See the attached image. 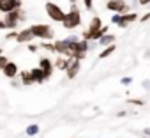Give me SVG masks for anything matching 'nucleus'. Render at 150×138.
<instances>
[{
  "label": "nucleus",
  "instance_id": "obj_6",
  "mask_svg": "<svg viewBox=\"0 0 150 138\" xmlns=\"http://www.w3.org/2000/svg\"><path fill=\"white\" fill-rule=\"evenodd\" d=\"M88 41L87 39H80L76 44H72V57L78 58V60H83L87 57V51H88Z\"/></svg>",
  "mask_w": 150,
  "mask_h": 138
},
{
  "label": "nucleus",
  "instance_id": "obj_31",
  "mask_svg": "<svg viewBox=\"0 0 150 138\" xmlns=\"http://www.w3.org/2000/svg\"><path fill=\"white\" fill-rule=\"evenodd\" d=\"M138 2H139V6H148L150 0H138Z\"/></svg>",
  "mask_w": 150,
  "mask_h": 138
},
{
  "label": "nucleus",
  "instance_id": "obj_1",
  "mask_svg": "<svg viewBox=\"0 0 150 138\" xmlns=\"http://www.w3.org/2000/svg\"><path fill=\"white\" fill-rule=\"evenodd\" d=\"M30 30H32L34 37H39V39H42V41H51V39H55V30H53V27L48 25V23H34V25L30 27Z\"/></svg>",
  "mask_w": 150,
  "mask_h": 138
},
{
  "label": "nucleus",
  "instance_id": "obj_18",
  "mask_svg": "<svg viewBox=\"0 0 150 138\" xmlns=\"http://www.w3.org/2000/svg\"><path fill=\"white\" fill-rule=\"evenodd\" d=\"M117 50V46H115V43L113 44H108V46H104V50L99 53V58H108L110 55H113V51Z\"/></svg>",
  "mask_w": 150,
  "mask_h": 138
},
{
  "label": "nucleus",
  "instance_id": "obj_24",
  "mask_svg": "<svg viewBox=\"0 0 150 138\" xmlns=\"http://www.w3.org/2000/svg\"><path fill=\"white\" fill-rule=\"evenodd\" d=\"M127 103H129V105H134V106H143V105H145L143 99H127Z\"/></svg>",
  "mask_w": 150,
  "mask_h": 138
},
{
  "label": "nucleus",
  "instance_id": "obj_10",
  "mask_svg": "<svg viewBox=\"0 0 150 138\" xmlns=\"http://www.w3.org/2000/svg\"><path fill=\"white\" fill-rule=\"evenodd\" d=\"M39 67L44 71V75H46V78H51V75H53V71H55V65H53V62L50 60V58H46V57H42V58H39Z\"/></svg>",
  "mask_w": 150,
  "mask_h": 138
},
{
  "label": "nucleus",
  "instance_id": "obj_23",
  "mask_svg": "<svg viewBox=\"0 0 150 138\" xmlns=\"http://www.w3.org/2000/svg\"><path fill=\"white\" fill-rule=\"evenodd\" d=\"M16 37H18V32H16V28H14V30H11V32L6 36V41H13V39L16 41Z\"/></svg>",
  "mask_w": 150,
  "mask_h": 138
},
{
  "label": "nucleus",
  "instance_id": "obj_30",
  "mask_svg": "<svg viewBox=\"0 0 150 138\" xmlns=\"http://www.w3.org/2000/svg\"><path fill=\"white\" fill-rule=\"evenodd\" d=\"M148 20H150V13H146V14L141 16V23H145V21H148Z\"/></svg>",
  "mask_w": 150,
  "mask_h": 138
},
{
  "label": "nucleus",
  "instance_id": "obj_37",
  "mask_svg": "<svg viewBox=\"0 0 150 138\" xmlns=\"http://www.w3.org/2000/svg\"><path fill=\"white\" fill-rule=\"evenodd\" d=\"M69 2H71V4H74V2H76V0H69Z\"/></svg>",
  "mask_w": 150,
  "mask_h": 138
},
{
  "label": "nucleus",
  "instance_id": "obj_40",
  "mask_svg": "<svg viewBox=\"0 0 150 138\" xmlns=\"http://www.w3.org/2000/svg\"><path fill=\"white\" fill-rule=\"evenodd\" d=\"M0 71H2V69H0Z\"/></svg>",
  "mask_w": 150,
  "mask_h": 138
},
{
  "label": "nucleus",
  "instance_id": "obj_3",
  "mask_svg": "<svg viewBox=\"0 0 150 138\" xmlns=\"http://www.w3.org/2000/svg\"><path fill=\"white\" fill-rule=\"evenodd\" d=\"M62 25H64V28H67V30H72V28L80 27V25H81V13H80V9L72 7L71 11H67V13H65V18H64V21H62Z\"/></svg>",
  "mask_w": 150,
  "mask_h": 138
},
{
  "label": "nucleus",
  "instance_id": "obj_13",
  "mask_svg": "<svg viewBox=\"0 0 150 138\" xmlns=\"http://www.w3.org/2000/svg\"><path fill=\"white\" fill-rule=\"evenodd\" d=\"M30 73H32V76H34V82L35 83H44L48 78H46V75H44V71L37 65V67H34V69H30Z\"/></svg>",
  "mask_w": 150,
  "mask_h": 138
},
{
  "label": "nucleus",
  "instance_id": "obj_7",
  "mask_svg": "<svg viewBox=\"0 0 150 138\" xmlns=\"http://www.w3.org/2000/svg\"><path fill=\"white\" fill-rule=\"evenodd\" d=\"M80 69H81V60L74 58V57H69V58H67V69H65V75H67L69 80L76 78L78 73H80Z\"/></svg>",
  "mask_w": 150,
  "mask_h": 138
},
{
  "label": "nucleus",
  "instance_id": "obj_39",
  "mask_svg": "<svg viewBox=\"0 0 150 138\" xmlns=\"http://www.w3.org/2000/svg\"><path fill=\"white\" fill-rule=\"evenodd\" d=\"M0 55H2V50H0Z\"/></svg>",
  "mask_w": 150,
  "mask_h": 138
},
{
  "label": "nucleus",
  "instance_id": "obj_28",
  "mask_svg": "<svg viewBox=\"0 0 150 138\" xmlns=\"http://www.w3.org/2000/svg\"><path fill=\"white\" fill-rule=\"evenodd\" d=\"M9 60H7V57H4V55H0V69H2L6 64H7Z\"/></svg>",
  "mask_w": 150,
  "mask_h": 138
},
{
  "label": "nucleus",
  "instance_id": "obj_16",
  "mask_svg": "<svg viewBox=\"0 0 150 138\" xmlns=\"http://www.w3.org/2000/svg\"><path fill=\"white\" fill-rule=\"evenodd\" d=\"M53 65H55V69H58V71H65V69H67V57L58 55L57 60L53 62Z\"/></svg>",
  "mask_w": 150,
  "mask_h": 138
},
{
  "label": "nucleus",
  "instance_id": "obj_33",
  "mask_svg": "<svg viewBox=\"0 0 150 138\" xmlns=\"http://www.w3.org/2000/svg\"><path fill=\"white\" fill-rule=\"evenodd\" d=\"M125 115H127V112H118L117 113V117H125Z\"/></svg>",
  "mask_w": 150,
  "mask_h": 138
},
{
  "label": "nucleus",
  "instance_id": "obj_14",
  "mask_svg": "<svg viewBox=\"0 0 150 138\" xmlns=\"http://www.w3.org/2000/svg\"><path fill=\"white\" fill-rule=\"evenodd\" d=\"M14 9H21V0H6L4 2V9L2 13H9V11H14Z\"/></svg>",
  "mask_w": 150,
  "mask_h": 138
},
{
  "label": "nucleus",
  "instance_id": "obj_2",
  "mask_svg": "<svg viewBox=\"0 0 150 138\" xmlns=\"http://www.w3.org/2000/svg\"><path fill=\"white\" fill-rule=\"evenodd\" d=\"M25 20H27V14H25V11H23V9L9 11V13H6V18H4L6 27H7L9 30H14V28L18 27V23H23Z\"/></svg>",
  "mask_w": 150,
  "mask_h": 138
},
{
  "label": "nucleus",
  "instance_id": "obj_19",
  "mask_svg": "<svg viewBox=\"0 0 150 138\" xmlns=\"http://www.w3.org/2000/svg\"><path fill=\"white\" fill-rule=\"evenodd\" d=\"M20 76H21V85H32V83H35V82H34V76H32L30 71H23Z\"/></svg>",
  "mask_w": 150,
  "mask_h": 138
},
{
  "label": "nucleus",
  "instance_id": "obj_36",
  "mask_svg": "<svg viewBox=\"0 0 150 138\" xmlns=\"http://www.w3.org/2000/svg\"><path fill=\"white\" fill-rule=\"evenodd\" d=\"M146 57H148V58H150V50H148V51H146Z\"/></svg>",
  "mask_w": 150,
  "mask_h": 138
},
{
  "label": "nucleus",
  "instance_id": "obj_8",
  "mask_svg": "<svg viewBox=\"0 0 150 138\" xmlns=\"http://www.w3.org/2000/svg\"><path fill=\"white\" fill-rule=\"evenodd\" d=\"M106 9L111 11V13L125 14L129 11V6L125 4V0H108V2H106Z\"/></svg>",
  "mask_w": 150,
  "mask_h": 138
},
{
  "label": "nucleus",
  "instance_id": "obj_11",
  "mask_svg": "<svg viewBox=\"0 0 150 138\" xmlns=\"http://www.w3.org/2000/svg\"><path fill=\"white\" fill-rule=\"evenodd\" d=\"M34 39H35V37H34V34H32V30H30V27H28V28H25V30L18 32L16 43H20V44H28V43H32Z\"/></svg>",
  "mask_w": 150,
  "mask_h": 138
},
{
  "label": "nucleus",
  "instance_id": "obj_34",
  "mask_svg": "<svg viewBox=\"0 0 150 138\" xmlns=\"http://www.w3.org/2000/svg\"><path fill=\"white\" fill-rule=\"evenodd\" d=\"M143 133H145L146 136H150V127H145V131H143Z\"/></svg>",
  "mask_w": 150,
  "mask_h": 138
},
{
  "label": "nucleus",
  "instance_id": "obj_12",
  "mask_svg": "<svg viewBox=\"0 0 150 138\" xmlns=\"http://www.w3.org/2000/svg\"><path fill=\"white\" fill-rule=\"evenodd\" d=\"M2 73H4L6 78H14V76L18 75V65H16L14 62H7V64L2 67Z\"/></svg>",
  "mask_w": 150,
  "mask_h": 138
},
{
  "label": "nucleus",
  "instance_id": "obj_32",
  "mask_svg": "<svg viewBox=\"0 0 150 138\" xmlns=\"http://www.w3.org/2000/svg\"><path fill=\"white\" fill-rule=\"evenodd\" d=\"M7 27H6V21L4 20H0V30H6Z\"/></svg>",
  "mask_w": 150,
  "mask_h": 138
},
{
  "label": "nucleus",
  "instance_id": "obj_4",
  "mask_svg": "<svg viewBox=\"0 0 150 138\" xmlns=\"http://www.w3.org/2000/svg\"><path fill=\"white\" fill-rule=\"evenodd\" d=\"M44 7H46V14L50 16L51 21H57V23H62V21H64L65 11H64L58 4H55V2H46Z\"/></svg>",
  "mask_w": 150,
  "mask_h": 138
},
{
  "label": "nucleus",
  "instance_id": "obj_27",
  "mask_svg": "<svg viewBox=\"0 0 150 138\" xmlns=\"http://www.w3.org/2000/svg\"><path fill=\"white\" fill-rule=\"evenodd\" d=\"M120 83H122V85H131V83H132V78H131V76H124V78L120 80Z\"/></svg>",
  "mask_w": 150,
  "mask_h": 138
},
{
  "label": "nucleus",
  "instance_id": "obj_26",
  "mask_svg": "<svg viewBox=\"0 0 150 138\" xmlns=\"http://www.w3.org/2000/svg\"><path fill=\"white\" fill-rule=\"evenodd\" d=\"M65 41H67L69 44H76V43L80 41V37H78V36H71V37H65Z\"/></svg>",
  "mask_w": 150,
  "mask_h": 138
},
{
  "label": "nucleus",
  "instance_id": "obj_29",
  "mask_svg": "<svg viewBox=\"0 0 150 138\" xmlns=\"http://www.w3.org/2000/svg\"><path fill=\"white\" fill-rule=\"evenodd\" d=\"M28 51H30V53H35V51H37V46L32 44V43H28Z\"/></svg>",
  "mask_w": 150,
  "mask_h": 138
},
{
  "label": "nucleus",
  "instance_id": "obj_21",
  "mask_svg": "<svg viewBox=\"0 0 150 138\" xmlns=\"http://www.w3.org/2000/svg\"><path fill=\"white\" fill-rule=\"evenodd\" d=\"M41 48H42V50H46V51L55 53V44H53V43H50V41H42V43H41Z\"/></svg>",
  "mask_w": 150,
  "mask_h": 138
},
{
  "label": "nucleus",
  "instance_id": "obj_35",
  "mask_svg": "<svg viewBox=\"0 0 150 138\" xmlns=\"http://www.w3.org/2000/svg\"><path fill=\"white\" fill-rule=\"evenodd\" d=\"M2 9H4V2H0V13H2Z\"/></svg>",
  "mask_w": 150,
  "mask_h": 138
},
{
  "label": "nucleus",
  "instance_id": "obj_20",
  "mask_svg": "<svg viewBox=\"0 0 150 138\" xmlns=\"http://www.w3.org/2000/svg\"><path fill=\"white\" fill-rule=\"evenodd\" d=\"M39 131H41L39 124H30V126L27 127V136H35V134H37Z\"/></svg>",
  "mask_w": 150,
  "mask_h": 138
},
{
  "label": "nucleus",
  "instance_id": "obj_22",
  "mask_svg": "<svg viewBox=\"0 0 150 138\" xmlns=\"http://www.w3.org/2000/svg\"><path fill=\"white\" fill-rule=\"evenodd\" d=\"M111 23L120 25V23H122V14H120V13H113V16H111Z\"/></svg>",
  "mask_w": 150,
  "mask_h": 138
},
{
  "label": "nucleus",
  "instance_id": "obj_38",
  "mask_svg": "<svg viewBox=\"0 0 150 138\" xmlns=\"http://www.w3.org/2000/svg\"><path fill=\"white\" fill-rule=\"evenodd\" d=\"M0 2H6V0H0Z\"/></svg>",
  "mask_w": 150,
  "mask_h": 138
},
{
  "label": "nucleus",
  "instance_id": "obj_15",
  "mask_svg": "<svg viewBox=\"0 0 150 138\" xmlns=\"http://www.w3.org/2000/svg\"><path fill=\"white\" fill-rule=\"evenodd\" d=\"M138 20V14L136 13H125V14H122V23L118 25L120 28H125L129 23H134Z\"/></svg>",
  "mask_w": 150,
  "mask_h": 138
},
{
  "label": "nucleus",
  "instance_id": "obj_17",
  "mask_svg": "<svg viewBox=\"0 0 150 138\" xmlns=\"http://www.w3.org/2000/svg\"><path fill=\"white\" fill-rule=\"evenodd\" d=\"M113 43H115V36H111V34H108V32L99 39V46H103V48L108 46V44H113Z\"/></svg>",
  "mask_w": 150,
  "mask_h": 138
},
{
  "label": "nucleus",
  "instance_id": "obj_25",
  "mask_svg": "<svg viewBox=\"0 0 150 138\" xmlns=\"http://www.w3.org/2000/svg\"><path fill=\"white\" fill-rule=\"evenodd\" d=\"M83 4H85V11H92V7H94V0H83Z\"/></svg>",
  "mask_w": 150,
  "mask_h": 138
},
{
  "label": "nucleus",
  "instance_id": "obj_5",
  "mask_svg": "<svg viewBox=\"0 0 150 138\" xmlns=\"http://www.w3.org/2000/svg\"><path fill=\"white\" fill-rule=\"evenodd\" d=\"M103 27V20H101V16H94L92 20H90V23H88V28L83 32V39H87V41H94V34L99 30Z\"/></svg>",
  "mask_w": 150,
  "mask_h": 138
},
{
  "label": "nucleus",
  "instance_id": "obj_9",
  "mask_svg": "<svg viewBox=\"0 0 150 138\" xmlns=\"http://www.w3.org/2000/svg\"><path fill=\"white\" fill-rule=\"evenodd\" d=\"M55 44V53H58V55H64V57H72V44H69L65 39H58V41H55L53 43Z\"/></svg>",
  "mask_w": 150,
  "mask_h": 138
}]
</instances>
